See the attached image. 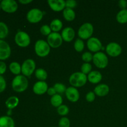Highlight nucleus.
I'll list each match as a JSON object with an SVG mask.
<instances>
[{"mask_svg":"<svg viewBox=\"0 0 127 127\" xmlns=\"http://www.w3.org/2000/svg\"><path fill=\"white\" fill-rule=\"evenodd\" d=\"M12 88L15 92L22 93L27 89L29 86L28 79L24 75L16 76L13 78L11 83Z\"/></svg>","mask_w":127,"mask_h":127,"instance_id":"nucleus-1","label":"nucleus"},{"mask_svg":"<svg viewBox=\"0 0 127 127\" xmlns=\"http://www.w3.org/2000/svg\"><path fill=\"white\" fill-rule=\"evenodd\" d=\"M88 81V76L81 72H75L70 75L69 78V83L71 86L74 88H81L86 84Z\"/></svg>","mask_w":127,"mask_h":127,"instance_id":"nucleus-2","label":"nucleus"},{"mask_svg":"<svg viewBox=\"0 0 127 127\" xmlns=\"http://www.w3.org/2000/svg\"><path fill=\"white\" fill-rule=\"evenodd\" d=\"M51 47L47 42L40 39L36 41L34 45V50L36 55L41 58L47 57L50 53Z\"/></svg>","mask_w":127,"mask_h":127,"instance_id":"nucleus-3","label":"nucleus"},{"mask_svg":"<svg viewBox=\"0 0 127 127\" xmlns=\"http://www.w3.org/2000/svg\"><path fill=\"white\" fill-rule=\"evenodd\" d=\"M94 33V27L89 22L83 24L79 28L78 31V37L81 40H88L91 38Z\"/></svg>","mask_w":127,"mask_h":127,"instance_id":"nucleus-4","label":"nucleus"},{"mask_svg":"<svg viewBox=\"0 0 127 127\" xmlns=\"http://www.w3.org/2000/svg\"><path fill=\"white\" fill-rule=\"evenodd\" d=\"M14 41L17 46L21 48H26L31 43V37L27 32L18 31L15 35Z\"/></svg>","mask_w":127,"mask_h":127,"instance_id":"nucleus-5","label":"nucleus"},{"mask_svg":"<svg viewBox=\"0 0 127 127\" xmlns=\"http://www.w3.org/2000/svg\"><path fill=\"white\" fill-rule=\"evenodd\" d=\"M93 62L97 68L99 69H104L108 66L109 58L106 54L103 52H99L93 55Z\"/></svg>","mask_w":127,"mask_h":127,"instance_id":"nucleus-6","label":"nucleus"},{"mask_svg":"<svg viewBox=\"0 0 127 127\" xmlns=\"http://www.w3.org/2000/svg\"><path fill=\"white\" fill-rule=\"evenodd\" d=\"M36 64L31 58L26 60L21 65V73L26 77H29L35 71Z\"/></svg>","mask_w":127,"mask_h":127,"instance_id":"nucleus-7","label":"nucleus"},{"mask_svg":"<svg viewBox=\"0 0 127 127\" xmlns=\"http://www.w3.org/2000/svg\"><path fill=\"white\" fill-rule=\"evenodd\" d=\"M43 15L44 13L40 9L33 8L28 11L26 15V18L30 23L37 24L42 21Z\"/></svg>","mask_w":127,"mask_h":127,"instance_id":"nucleus-8","label":"nucleus"},{"mask_svg":"<svg viewBox=\"0 0 127 127\" xmlns=\"http://www.w3.org/2000/svg\"><path fill=\"white\" fill-rule=\"evenodd\" d=\"M63 38L58 32H52L47 37V43L51 48H57L63 43Z\"/></svg>","mask_w":127,"mask_h":127,"instance_id":"nucleus-9","label":"nucleus"},{"mask_svg":"<svg viewBox=\"0 0 127 127\" xmlns=\"http://www.w3.org/2000/svg\"><path fill=\"white\" fill-rule=\"evenodd\" d=\"M107 54L111 57H117L122 52V48L120 45L117 42H110L105 47Z\"/></svg>","mask_w":127,"mask_h":127,"instance_id":"nucleus-10","label":"nucleus"},{"mask_svg":"<svg viewBox=\"0 0 127 127\" xmlns=\"http://www.w3.org/2000/svg\"><path fill=\"white\" fill-rule=\"evenodd\" d=\"M0 4L1 9L7 13H14L18 9V4L14 0H2Z\"/></svg>","mask_w":127,"mask_h":127,"instance_id":"nucleus-11","label":"nucleus"},{"mask_svg":"<svg viewBox=\"0 0 127 127\" xmlns=\"http://www.w3.org/2000/svg\"><path fill=\"white\" fill-rule=\"evenodd\" d=\"M87 47L90 52L96 53L101 50L102 44L98 38L91 37L87 41Z\"/></svg>","mask_w":127,"mask_h":127,"instance_id":"nucleus-12","label":"nucleus"},{"mask_svg":"<svg viewBox=\"0 0 127 127\" xmlns=\"http://www.w3.org/2000/svg\"><path fill=\"white\" fill-rule=\"evenodd\" d=\"M11 54V49L9 45L3 40L0 39V60H6L9 58Z\"/></svg>","mask_w":127,"mask_h":127,"instance_id":"nucleus-13","label":"nucleus"},{"mask_svg":"<svg viewBox=\"0 0 127 127\" xmlns=\"http://www.w3.org/2000/svg\"><path fill=\"white\" fill-rule=\"evenodd\" d=\"M65 95L67 99L71 102H76L79 100L80 97L79 91L77 89V88L73 86L67 88L65 92Z\"/></svg>","mask_w":127,"mask_h":127,"instance_id":"nucleus-14","label":"nucleus"},{"mask_svg":"<svg viewBox=\"0 0 127 127\" xmlns=\"http://www.w3.org/2000/svg\"><path fill=\"white\" fill-rule=\"evenodd\" d=\"M47 2L51 9L55 12H61L66 8L64 0H48Z\"/></svg>","mask_w":127,"mask_h":127,"instance_id":"nucleus-15","label":"nucleus"},{"mask_svg":"<svg viewBox=\"0 0 127 127\" xmlns=\"http://www.w3.org/2000/svg\"><path fill=\"white\" fill-rule=\"evenodd\" d=\"M48 89V84L45 81H38L36 82L34 85L33 86L32 90L35 94L41 95L47 93Z\"/></svg>","mask_w":127,"mask_h":127,"instance_id":"nucleus-16","label":"nucleus"},{"mask_svg":"<svg viewBox=\"0 0 127 127\" xmlns=\"http://www.w3.org/2000/svg\"><path fill=\"white\" fill-rule=\"evenodd\" d=\"M63 40L66 42H71L75 37V32L71 27H66L64 28L61 33Z\"/></svg>","mask_w":127,"mask_h":127,"instance_id":"nucleus-17","label":"nucleus"},{"mask_svg":"<svg viewBox=\"0 0 127 127\" xmlns=\"http://www.w3.org/2000/svg\"><path fill=\"white\" fill-rule=\"evenodd\" d=\"M110 91L109 86L106 84H100L95 87L94 93L96 95L99 97L106 96Z\"/></svg>","mask_w":127,"mask_h":127,"instance_id":"nucleus-18","label":"nucleus"},{"mask_svg":"<svg viewBox=\"0 0 127 127\" xmlns=\"http://www.w3.org/2000/svg\"><path fill=\"white\" fill-rule=\"evenodd\" d=\"M88 81L92 84H98L101 81L102 79V75L100 72L98 71H92L89 74H88Z\"/></svg>","mask_w":127,"mask_h":127,"instance_id":"nucleus-19","label":"nucleus"},{"mask_svg":"<svg viewBox=\"0 0 127 127\" xmlns=\"http://www.w3.org/2000/svg\"><path fill=\"white\" fill-rule=\"evenodd\" d=\"M0 127H15V123L9 115L0 117Z\"/></svg>","mask_w":127,"mask_h":127,"instance_id":"nucleus-20","label":"nucleus"},{"mask_svg":"<svg viewBox=\"0 0 127 127\" xmlns=\"http://www.w3.org/2000/svg\"><path fill=\"white\" fill-rule=\"evenodd\" d=\"M19 99L17 96H11L6 100L5 105L9 110H12L18 105Z\"/></svg>","mask_w":127,"mask_h":127,"instance_id":"nucleus-21","label":"nucleus"},{"mask_svg":"<svg viewBox=\"0 0 127 127\" xmlns=\"http://www.w3.org/2000/svg\"><path fill=\"white\" fill-rule=\"evenodd\" d=\"M63 16L66 21H68V22H71L75 19L76 13L74 10L72 9L66 7L63 11Z\"/></svg>","mask_w":127,"mask_h":127,"instance_id":"nucleus-22","label":"nucleus"},{"mask_svg":"<svg viewBox=\"0 0 127 127\" xmlns=\"http://www.w3.org/2000/svg\"><path fill=\"white\" fill-rule=\"evenodd\" d=\"M50 27L53 32H58L63 28V22L59 19H54L50 22Z\"/></svg>","mask_w":127,"mask_h":127,"instance_id":"nucleus-23","label":"nucleus"},{"mask_svg":"<svg viewBox=\"0 0 127 127\" xmlns=\"http://www.w3.org/2000/svg\"><path fill=\"white\" fill-rule=\"evenodd\" d=\"M116 20L119 23L124 24L127 23V9H122L116 16Z\"/></svg>","mask_w":127,"mask_h":127,"instance_id":"nucleus-24","label":"nucleus"},{"mask_svg":"<svg viewBox=\"0 0 127 127\" xmlns=\"http://www.w3.org/2000/svg\"><path fill=\"white\" fill-rule=\"evenodd\" d=\"M50 103L52 106L58 108L63 104V98L60 94H57L52 96L50 99Z\"/></svg>","mask_w":127,"mask_h":127,"instance_id":"nucleus-25","label":"nucleus"},{"mask_svg":"<svg viewBox=\"0 0 127 127\" xmlns=\"http://www.w3.org/2000/svg\"><path fill=\"white\" fill-rule=\"evenodd\" d=\"M35 76L39 81H45L48 78V73L43 68H38L35 71Z\"/></svg>","mask_w":127,"mask_h":127,"instance_id":"nucleus-26","label":"nucleus"},{"mask_svg":"<svg viewBox=\"0 0 127 127\" xmlns=\"http://www.w3.org/2000/svg\"><path fill=\"white\" fill-rule=\"evenodd\" d=\"M9 68L10 71L15 75H19L20 73H21V65L18 62H13L11 63L9 66Z\"/></svg>","mask_w":127,"mask_h":127,"instance_id":"nucleus-27","label":"nucleus"},{"mask_svg":"<svg viewBox=\"0 0 127 127\" xmlns=\"http://www.w3.org/2000/svg\"><path fill=\"white\" fill-rule=\"evenodd\" d=\"M9 34V28L6 24L0 21V39L2 40L7 37Z\"/></svg>","mask_w":127,"mask_h":127,"instance_id":"nucleus-28","label":"nucleus"},{"mask_svg":"<svg viewBox=\"0 0 127 127\" xmlns=\"http://www.w3.org/2000/svg\"><path fill=\"white\" fill-rule=\"evenodd\" d=\"M74 48L77 52L80 53V52H83L84 48V41L80 38H77L74 42Z\"/></svg>","mask_w":127,"mask_h":127,"instance_id":"nucleus-29","label":"nucleus"},{"mask_svg":"<svg viewBox=\"0 0 127 127\" xmlns=\"http://www.w3.org/2000/svg\"><path fill=\"white\" fill-rule=\"evenodd\" d=\"M53 88L55 89L56 92H57V94H63V93H65L66 90L67 88L66 87V86L64 84H63V83H57L56 84H55V85L53 86Z\"/></svg>","mask_w":127,"mask_h":127,"instance_id":"nucleus-30","label":"nucleus"},{"mask_svg":"<svg viewBox=\"0 0 127 127\" xmlns=\"http://www.w3.org/2000/svg\"><path fill=\"white\" fill-rule=\"evenodd\" d=\"M69 112V107L66 105L62 104V105H60V106L58 107L57 108V112H58V114H59L60 115H61V116H66V115H68Z\"/></svg>","mask_w":127,"mask_h":127,"instance_id":"nucleus-31","label":"nucleus"},{"mask_svg":"<svg viewBox=\"0 0 127 127\" xmlns=\"http://www.w3.org/2000/svg\"><path fill=\"white\" fill-rule=\"evenodd\" d=\"M92 65L89 63H84L81 67V71L83 74H89L92 71Z\"/></svg>","mask_w":127,"mask_h":127,"instance_id":"nucleus-32","label":"nucleus"},{"mask_svg":"<svg viewBox=\"0 0 127 127\" xmlns=\"http://www.w3.org/2000/svg\"><path fill=\"white\" fill-rule=\"evenodd\" d=\"M58 127H70L71 123L69 119L66 117H63L58 122Z\"/></svg>","mask_w":127,"mask_h":127,"instance_id":"nucleus-33","label":"nucleus"},{"mask_svg":"<svg viewBox=\"0 0 127 127\" xmlns=\"http://www.w3.org/2000/svg\"><path fill=\"white\" fill-rule=\"evenodd\" d=\"M40 32L42 35L45 36H47L48 37L51 33H52V30H51L50 26L47 24L43 25L42 27L40 29Z\"/></svg>","mask_w":127,"mask_h":127,"instance_id":"nucleus-34","label":"nucleus"},{"mask_svg":"<svg viewBox=\"0 0 127 127\" xmlns=\"http://www.w3.org/2000/svg\"><path fill=\"white\" fill-rule=\"evenodd\" d=\"M82 60L84 63H89L93 59V55L89 52H86L82 55Z\"/></svg>","mask_w":127,"mask_h":127,"instance_id":"nucleus-35","label":"nucleus"},{"mask_svg":"<svg viewBox=\"0 0 127 127\" xmlns=\"http://www.w3.org/2000/svg\"><path fill=\"white\" fill-rule=\"evenodd\" d=\"M95 99V94L94 91H89L86 95V99L89 102H93Z\"/></svg>","mask_w":127,"mask_h":127,"instance_id":"nucleus-36","label":"nucleus"},{"mask_svg":"<svg viewBox=\"0 0 127 127\" xmlns=\"http://www.w3.org/2000/svg\"><path fill=\"white\" fill-rule=\"evenodd\" d=\"M66 7L73 9L77 6V2L74 0H67L65 1Z\"/></svg>","mask_w":127,"mask_h":127,"instance_id":"nucleus-37","label":"nucleus"},{"mask_svg":"<svg viewBox=\"0 0 127 127\" xmlns=\"http://www.w3.org/2000/svg\"><path fill=\"white\" fill-rule=\"evenodd\" d=\"M6 88V81L2 75H0V93H2Z\"/></svg>","mask_w":127,"mask_h":127,"instance_id":"nucleus-38","label":"nucleus"},{"mask_svg":"<svg viewBox=\"0 0 127 127\" xmlns=\"http://www.w3.org/2000/svg\"><path fill=\"white\" fill-rule=\"evenodd\" d=\"M7 69L6 64L3 61H0V75L4 74Z\"/></svg>","mask_w":127,"mask_h":127,"instance_id":"nucleus-39","label":"nucleus"},{"mask_svg":"<svg viewBox=\"0 0 127 127\" xmlns=\"http://www.w3.org/2000/svg\"><path fill=\"white\" fill-rule=\"evenodd\" d=\"M119 6L122 9H126L127 7V1L126 0H120L118 2Z\"/></svg>","mask_w":127,"mask_h":127,"instance_id":"nucleus-40","label":"nucleus"},{"mask_svg":"<svg viewBox=\"0 0 127 127\" xmlns=\"http://www.w3.org/2000/svg\"><path fill=\"white\" fill-rule=\"evenodd\" d=\"M47 93L48 94V95H50V96H52V97L54 95H55V94H57V92H56L55 89H54V88H53V87L48 88Z\"/></svg>","mask_w":127,"mask_h":127,"instance_id":"nucleus-41","label":"nucleus"},{"mask_svg":"<svg viewBox=\"0 0 127 127\" xmlns=\"http://www.w3.org/2000/svg\"><path fill=\"white\" fill-rule=\"evenodd\" d=\"M32 0H19V3L22 4H30L31 3V2H32Z\"/></svg>","mask_w":127,"mask_h":127,"instance_id":"nucleus-42","label":"nucleus"},{"mask_svg":"<svg viewBox=\"0 0 127 127\" xmlns=\"http://www.w3.org/2000/svg\"><path fill=\"white\" fill-rule=\"evenodd\" d=\"M1 9V4H0V10Z\"/></svg>","mask_w":127,"mask_h":127,"instance_id":"nucleus-43","label":"nucleus"},{"mask_svg":"<svg viewBox=\"0 0 127 127\" xmlns=\"http://www.w3.org/2000/svg\"></svg>","mask_w":127,"mask_h":127,"instance_id":"nucleus-44","label":"nucleus"}]
</instances>
